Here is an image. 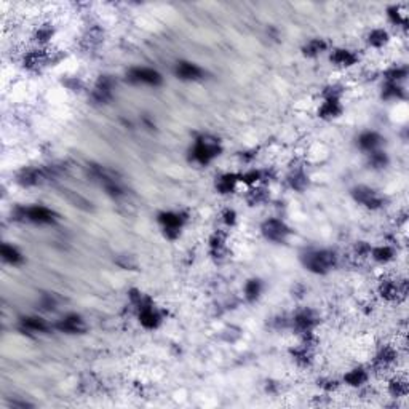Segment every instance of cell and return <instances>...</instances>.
I'll list each match as a JSON object with an SVG mask.
<instances>
[{"label":"cell","mask_w":409,"mask_h":409,"mask_svg":"<svg viewBox=\"0 0 409 409\" xmlns=\"http://www.w3.org/2000/svg\"><path fill=\"white\" fill-rule=\"evenodd\" d=\"M202 69L198 68L197 64H193V63H179L177 64V68H176V76L182 79V80H197L202 77Z\"/></svg>","instance_id":"obj_7"},{"label":"cell","mask_w":409,"mask_h":409,"mask_svg":"<svg viewBox=\"0 0 409 409\" xmlns=\"http://www.w3.org/2000/svg\"><path fill=\"white\" fill-rule=\"evenodd\" d=\"M2 257H3V261L10 262V264H19L23 261V256L19 254V251L13 246H8V245H3L2 246Z\"/></svg>","instance_id":"obj_13"},{"label":"cell","mask_w":409,"mask_h":409,"mask_svg":"<svg viewBox=\"0 0 409 409\" xmlns=\"http://www.w3.org/2000/svg\"><path fill=\"white\" fill-rule=\"evenodd\" d=\"M385 40H387V34L384 31H374L373 34L369 35V43H373V45H376V47L385 43Z\"/></svg>","instance_id":"obj_20"},{"label":"cell","mask_w":409,"mask_h":409,"mask_svg":"<svg viewBox=\"0 0 409 409\" xmlns=\"http://www.w3.org/2000/svg\"><path fill=\"white\" fill-rule=\"evenodd\" d=\"M262 232L269 240L273 242H283L286 235L289 234V229L278 219H270L262 226Z\"/></svg>","instance_id":"obj_3"},{"label":"cell","mask_w":409,"mask_h":409,"mask_svg":"<svg viewBox=\"0 0 409 409\" xmlns=\"http://www.w3.org/2000/svg\"><path fill=\"white\" fill-rule=\"evenodd\" d=\"M245 293H246V297L248 299H256L261 293V283H259L257 280H251L246 283V288H245Z\"/></svg>","instance_id":"obj_18"},{"label":"cell","mask_w":409,"mask_h":409,"mask_svg":"<svg viewBox=\"0 0 409 409\" xmlns=\"http://www.w3.org/2000/svg\"><path fill=\"white\" fill-rule=\"evenodd\" d=\"M82 328H83V322H82V318L77 315L66 317L63 322L59 323V329L66 332H79Z\"/></svg>","instance_id":"obj_8"},{"label":"cell","mask_w":409,"mask_h":409,"mask_svg":"<svg viewBox=\"0 0 409 409\" xmlns=\"http://www.w3.org/2000/svg\"><path fill=\"white\" fill-rule=\"evenodd\" d=\"M353 195H355V198H356V202H360L361 205L368 206V208H377V206H381V203H382L381 197H379L374 190H371V189H368V187H358V189H355Z\"/></svg>","instance_id":"obj_6"},{"label":"cell","mask_w":409,"mask_h":409,"mask_svg":"<svg viewBox=\"0 0 409 409\" xmlns=\"http://www.w3.org/2000/svg\"><path fill=\"white\" fill-rule=\"evenodd\" d=\"M160 222L163 224V227H165L166 232H171V230H179V227H181V218L177 216V214H173V213L162 214Z\"/></svg>","instance_id":"obj_12"},{"label":"cell","mask_w":409,"mask_h":409,"mask_svg":"<svg viewBox=\"0 0 409 409\" xmlns=\"http://www.w3.org/2000/svg\"><path fill=\"white\" fill-rule=\"evenodd\" d=\"M296 325L299 326L301 329L309 331L310 326L314 325V317H312L310 312H302V314H299L296 317Z\"/></svg>","instance_id":"obj_15"},{"label":"cell","mask_w":409,"mask_h":409,"mask_svg":"<svg viewBox=\"0 0 409 409\" xmlns=\"http://www.w3.org/2000/svg\"><path fill=\"white\" fill-rule=\"evenodd\" d=\"M24 218L37 222V224H50V222H53L55 214L45 206H31L24 211Z\"/></svg>","instance_id":"obj_5"},{"label":"cell","mask_w":409,"mask_h":409,"mask_svg":"<svg viewBox=\"0 0 409 409\" xmlns=\"http://www.w3.org/2000/svg\"><path fill=\"white\" fill-rule=\"evenodd\" d=\"M23 325L24 328L31 329V331H47V323L43 322L42 318H37V317H29V318H24L23 320Z\"/></svg>","instance_id":"obj_14"},{"label":"cell","mask_w":409,"mask_h":409,"mask_svg":"<svg viewBox=\"0 0 409 409\" xmlns=\"http://www.w3.org/2000/svg\"><path fill=\"white\" fill-rule=\"evenodd\" d=\"M379 143H381V138H379V135H376V133H364V135L360 136V141H358L360 147L369 152H373L379 146Z\"/></svg>","instance_id":"obj_11"},{"label":"cell","mask_w":409,"mask_h":409,"mask_svg":"<svg viewBox=\"0 0 409 409\" xmlns=\"http://www.w3.org/2000/svg\"><path fill=\"white\" fill-rule=\"evenodd\" d=\"M334 264H336V256L331 251H312L306 257V265L307 269L317 273H325L329 269H332Z\"/></svg>","instance_id":"obj_1"},{"label":"cell","mask_w":409,"mask_h":409,"mask_svg":"<svg viewBox=\"0 0 409 409\" xmlns=\"http://www.w3.org/2000/svg\"><path fill=\"white\" fill-rule=\"evenodd\" d=\"M371 160H373V163L376 166H384V163H385V157L381 152H373V155H371Z\"/></svg>","instance_id":"obj_22"},{"label":"cell","mask_w":409,"mask_h":409,"mask_svg":"<svg viewBox=\"0 0 409 409\" xmlns=\"http://www.w3.org/2000/svg\"><path fill=\"white\" fill-rule=\"evenodd\" d=\"M373 256H374V259H377V261L385 262V261H389V259H392L393 251L390 248H387V246L385 248H377V249H374Z\"/></svg>","instance_id":"obj_19"},{"label":"cell","mask_w":409,"mask_h":409,"mask_svg":"<svg viewBox=\"0 0 409 409\" xmlns=\"http://www.w3.org/2000/svg\"><path fill=\"white\" fill-rule=\"evenodd\" d=\"M331 61H334L337 66H352L356 61V56L348 50H336L331 55Z\"/></svg>","instance_id":"obj_9"},{"label":"cell","mask_w":409,"mask_h":409,"mask_svg":"<svg viewBox=\"0 0 409 409\" xmlns=\"http://www.w3.org/2000/svg\"><path fill=\"white\" fill-rule=\"evenodd\" d=\"M390 389H392L393 395H397V397L405 395V393H406V384L405 382H400V381H393Z\"/></svg>","instance_id":"obj_21"},{"label":"cell","mask_w":409,"mask_h":409,"mask_svg":"<svg viewBox=\"0 0 409 409\" xmlns=\"http://www.w3.org/2000/svg\"><path fill=\"white\" fill-rule=\"evenodd\" d=\"M130 79L136 83H146V85H159L162 82V77L157 71L141 68V69H133L130 72Z\"/></svg>","instance_id":"obj_4"},{"label":"cell","mask_w":409,"mask_h":409,"mask_svg":"<svg viewBox=\"0 0 409 409\" xmlns=\"http://www.w3.org/2000/svg\"><path fill=\"white\" fill-rule=\"evenodd\" d=\"M216 155H219V146L214 139L202 138L197 141L195 147H193V159L202 165H206L208 162H211Z\"/></svg>","instance_id":"obj_2"},{"label":"cell","mask_w":409,"mask_h":409,"mask_svg":"<svg viewBox=\"0 0 409 409\" xmlns=\"http://www.w3.org/2000/svg\"><path fill=\"white\" fill-rule=\"evenodd\" d=\"M345 381L350 385H361L366 381V374H364L363 369H353L345 376Z\"/></svg>","instance_id":"obj_16"},{"label":"cell","mask_w":409,"mask_h":409,"mask_svg":"<svg viewBox=\"0 0 409 409\" xmlns=\"http://www.w3.org/2000/svg\"><path fill=\"white\" fill-rule=\"evenodd\" d=\"M139 320H141V323L146 326V328H155V326L159 325V320L160 318L154 312V309L143 307V309H141V314H139Z\"/></svg>","instance_id":"obj_10"},{"label":"cell","mask_w":409,"mask_h":409,"mask_svg":"<svg viewBox=\"0 0 409 409\" xmlns=\"http://www.w3.org/2000/svg\"><path fill=\"white\" fill-rule=\"evenodd\" d=\"M326 48V43L323 40H320V39H315V40H310L307 43V47H306V53L310 55V56H314V55H318V53H322V51Z\"/></svg>","instance_id":"obj_17"}]
</instances>
